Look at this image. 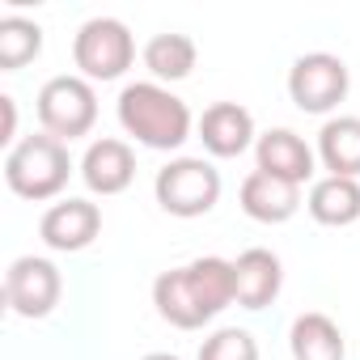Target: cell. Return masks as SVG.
I'll return each instance as SVG.
<instances>
[{
	"label": "cell",
	"instance_id": "cell-7",
	"mask_svg": "<svg viewBox=\"0 0 360 360\" xmlns=\"http://www.w3.org/2000/svg\"><path fill=\"white\" fill-rule=\"evenodd\" d=\"M288 98L309 115L335 110L347 98V64L339 56H326V51L301 56L288 72Z\"/></svg>",
	"mask_w": 360,
	"mask_h": 360
},
{
	"label": "cell",
	"instance_id": "cell-17",
	"mask_svg": "<svg viewBox=\"0 0 360 360\" xmlns=\"http://www.w3.org/2000/svg\"><path fill=\"white\" fill-rule=\"evenodd\" d=\"M292 360H343V335L326 314H301L288 330Z\"/></svg>",
	"mask_w": 360,
	"mask_h": 360
},
{
	"label": "cell",
	"instance_id": "cell-18",
	"mask_svg": "<svg viewBox=\"0 0 360 360\" xmlns=\"http://www.w3.org/2000/svg\"><path fill=\"white\" fill-rule=\"evenodd\" d=\"M144 68L157 81H183L195 68V43L187 34H157L144 47Z\"/></svg>",
	"mask_w": 360,
	"mask_h": 360
},
{
	"label": "cell",
	"instance_id": "cell-8",
	"mask_svg": "<svg viewBox=\"0 0 360 360\" xmlns=\"http://www.w3.org/2000/svg\"><path fill=\"white\" fill-rule=\"evenodd\" d=\"M5 301L13 314L22 318H43L56 309L60 301V271L47 263V259H13L9 271H5Z\"/></svg>",
	"mask_w": 360,
	"mask_h": 360
},
{
	"label": "cell",
	"instance_id": "cell-15",
	"mask_svg": "<svg viewBox=\"0 0 360 360\" xmlns=\"http://www.w3.org/2000/svg\"><path fill=\"white\" fill-rule=\"evenodd\" d=\"M309 217L318 221V225H352V221H360V183L356 178H335V174H326V178H318V183L309 187Z\"/></svg>",
	"mask_w": 360,
	"mask_h": 360
},
{
	"label": "cell",
	"instance_id": "cell-11",
	"mask_svg": "<svg viewBox=\"0 0 360 360\" xmlns=\"http://www.w3.org/2000/svg\"><path fill=\"white\" fill-rule=\"evenodd\" d=\"M297 208H301V187L297 183H284V178L263 174V169H255L246 183H242V212L250 221L284 225Z\"/></svg>",
	"mask_w": 360,
	"mask_h": 360
},
{
	"label": "cell",
	"instance_id": "cell-20",
	"mask_svg": "<svg viewBox=\"0 0 360 360\" xmlns=\"http://www.w3.org/2000/svg\"><path fill=\"white\" fill-rule=\"evenodd\" d=\"M200 360H259V343L242 326H225L212 339H204Z\"/></svg>",
	"mask_w": 360,
	"mask_h": 360
},
{
	"label": "cell",
	"instance_id": "cell-9",
	"mask_svg": "<svg viewBox=\"0 0 360 360\" xmlns=\"http://www.w3.org/2000/svg\"><path fill=\"white\" fill-rule=\"evenodd\" d=\"M98 229H102V212H98V204H89V200L51 204V208L43 212V221H39L43 242H47L51 250H64V255L85 250V246L98 238Z\"/></svg>",
	"mask_w": 360,
	"mask_h": 360
},
{
	"label": "cell",
	"instance_id": "cell-5",
	"mask_svg": "<svg viewBox=\"0 0 360 360\" xmlns=\"http://www.w3.org/2000/svg\"><path fill=\"white\" fill-rule=\"evenodd\" d=\"M72 60H77V68L89 81H115V77H123L131 68L136 43H131V34H127L123 22H115V18H89L77 30V39H72Z\"/></svg>",
	"mask_w": 360,
	"mask_h": 360
},
{
	"label": "cell",
	"instance_id": "cell-19",
	"mask_svg": "<svg viewBox=\"0 0 360 360\" xmlns=\"http://www.w3.org/2000/svg\"><path fill=\"white\" fill-rule=\"evenodd\" d=\"M43 51V30L26 18H5L0 22V68H22Z\"/></svg>",
	"mask_w": 360,
	"mask_h": 360
},
{
	"label": "cell",
	"instance_id": "cell-3",
	"mask_svg": "<svg viewBox=\"0 0 360 360\" xmlns=\"http://www.w3.org/2000/svg\"><path fill=\"white\" fill-rule=\"evenodd\" d=\"M68 174H72V161H68L64 140H56V136H26L5 157V178H9L13 195H22V200L60 195Z\"/></svg>",
	"mask_w": 360,
	"mask_h": 360
},
{
	"label": "cell",
	"instance_id": "cell-21",
	"mask_svg": "<svg viewBox=\"0 0 360 360\" xmlns=\"http://www.w3.org/2000/svg\"><path fill=\"white\" fill-rule=\"evenodd\" d=\"M0 110H5V136H0V140H13V123H18V115H13V98H0Z\"/></svg>",
	"mask_w": 360,
	"mask_h": 360
},
{
	"label": "cell",
	"instance_id": "cell-16",
	"mask_svg": "<svg viewBox=\"0 0 360 360\" xmlns=\"http://www.w3.org/2000/svg\"><path fill=\"white\" fill-rule=\"evenodd\" d=\"M318 157L335 178H360V119H330L318 131Z\"/></svg>",
	"mask_w": 360,
	"mask_h": 360
},
{
	"label": "cell",
	"instance_id": "cell-13",
	"mask_svg": "<svg viewBox=\"0 0 360 360\" xmlns=\"http://www.w3.org/2000/svg\"><path fill=\"white\" fill-rule=\"evenodd\" d=\"M280 284H284V267H280V259L271 250L255 246V250L238 255V263H233V297H238V305L263 309V305H271L280 297Z\"/></svg>",
	"mask_w": 360,
	"mask_h": 360
},
{
	"label": "cell",
	"instance_id": "cell-14",
	"mask_svg": "<svg viewBox=\"0 0 360 360\" xmlns=\"http://www.w3.org/2000/svg\"><path fill=\"white\" fill-rule=\"evenodd\" d=\"M255 157H259V169L263 174H276V178H284V183H297L301 187L305 178H314V153L288 127H271L267 136H259Z\"/></svg>",
	"mask_w": 360,
	"mask_h": 360
},
{
	"label": "cell",
	"instance_id": "cell-10",
	"mask_svg": "<svg viewBox=\"0 0 360 360\" xmlns=\"http://www.w3.org/2000/svg\"><path fill=\"white\" fill-rule=\"evenodd\" d=\"M81 178L98 195H119L136 178V157L123 140H94L85 148V161H81Z\"/></svg>",
	"mask_w": 360,
	"mask_h": 360
},
{
	"label": "cell",
	"instance_id": "cell-22",
	"mask_svg": "<svg viewBox=\"0 0 360 360\" xmlns=\"http://www.w3.org/2000/svg\"><path fill=\"white\" fill-rule=\"evenodd\" d=\"M144 360H178V356H169V352H153V356H144Z\"/></svg>",
	"mask_w": 360,
	"mask_h": 360
},
{
	"label": "cell",
	"instance_id": "cell-2",
	"mask_svg": "<svg viewBox=\"0 0 360 360\" xmlns=\"http://www.w3.org/2000/svg\"><path fill=\"white\" fill-rule=\"evenodd\" d=\"M119 123L127 136H136L148 148H178L191 136V110L183 98H174L157 81H136L119 94Z\"/></svg>",
	"mask_w": 360,
	"mask_h": 360
},
{
	"label": "cell",
	"instance_id": "cell-4",
	"mask_svg": "<svg viewBox=\"0 0 360 360\" xmlns=\"http://www.w3.org/2000/svg\"><path fill=\"white\" fill-rule=\"evenodd\" d=\"M153 191H157V204L169 217L191 221V217H204V212L217 208V200H221V174L204 157H178L165 169H157Z\"/></svg>",
	"mask_w": 360,
	"mask_h": 360
},
{
	"label": "cell",
	"instance_id": "cell-6",
	"mask_svg": "<svg viewBox=\"0 0 360 360\" xmlns=\"http://www.w3.org/2000/svg\"><path fill=\"white\" fill-rule=\"evenodd\" d=\"M98 119V98L85 77H51L39 89V123L56 140H77L94 127Z\"/></svg>",
	"mask_w": 360,
	"mask_h": 360
},
{
	"label": "cell",
	"instance_id": "cell-1",
	"mask_svg": "<svg viewBox=\"0 0 360 360\" xmlns=\"http://www.w3.org/2000/svg\"><path fill=\"white\" fill-rule=\"evenodd\" d=\"M233 301H238L233 297V263H225L217 255L195 259L187 267H174V271H161L153 284L157 314L178 330H195V326L212 322Z\"/></svg>",
	"mask_w": 360,
	"mask_h": 360
},
{
	"label": "cell",
	"instance_id": "cell-12",
	"mask_svg": "<svg viewBox=\"0 0 360 360\" xmlns=\"http://www.w3.org/2000/svg\"><path fill=\"white\" fill-rule=\"evenodd\" d=\"M200 140L212 157H242L255 140V119L238 102H217L200 119Z\"/></svg>",
	"mask_w": 360,
	"mask_h": 360
}]
</instances>
